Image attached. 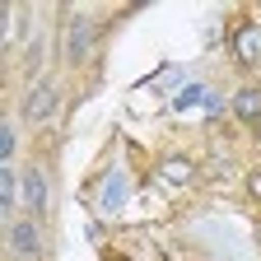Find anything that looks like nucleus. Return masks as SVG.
I'll use <instances>...</instances> for the list:
<instances>
[{
  "label": "nucleus",
  "mask_w": 261,
  "mask_h": 261,
  "mask_svg": "<svg viewBox=\"0 0 261 261\" xmlns=\"http://www.w3.org/2000/svg\"><path fill=\"white\" fill-rule=\"evenodd\" d=\"M126 201H130V173L117 163V168L103 173V187H98V210H103V215H117V210H126Z\"/></svg>",
  "instance_id": "obj_1"
},
{
  "label": "nucleus",
  "mask_w": 261,
  "mask_h": 261,
  "mask_svg": "<svg viewBox=\"0 0 261 261\" xmlns=\"http://www.w3.org/2000/svg\"><path fill=\"white\" fill-rule=\"evenodd\" d=\"M93 42H98V23L89 14H75L70 19V38H65V56H70V65H84L93 56Z\"/></svg>",
  "instance_id": "obj_2"
},
{
  "label": "nucleus",
  "mask_w": 261,
  "mask_h": 261,
  "mask_svg": "<svg viewBox=\"0 0 261 261\" xmlns=\"http://www.w3.org/2000/svg\"><path fill=\"white\" fill-rule=\"evenodd\" d=\"M42 252V233L33 219H10V256L14 261H38Z\"/></svg>",
  "instance_id": "obj_3"
},
{
  "label": "nucleus",
  "mask_w": 261,
  "mask_h": 261,
  "mask_svg": "<svg viewBox=\"0 0 261 261\" xmlns=\"http://www.w3.org/2000/svg\"><path fill=\"white\" fill-rule=\"evenodd\" d=\"M56 108H61V89H56V80H42L23 103V121H47V117H56Z\"/></svg>",
  "instance_id": "obj_4"
},
{
  "label": "nucleus",
  "mask_w": 261,
  "mask_h": 261,
  "mask_svg": "<svg viewBox=\"0 0 261 261\" xmlns=\"http://www.w3.org/2000/svg\"><path fill=\"white\" fill-rule=\"evenodd\" d=\"M23 210H28V219L47 215V173L38 163H23Z\"/></svg>",
  "instance_id": "obj_5"
},
{
  "label": "nucleus",
  "mask_w": 261,
  "mask_h": 261,
  "mask_svg": "<svg viewBox=\"0 0 261 261\" xmlns=\"http://www.w3.org/2000/svg\"><path fill=\"white\" fill-rule=\"evenodd\" d=\"M233 51H238V61H256V56H261V28H256V23L238 28V38H233Z\"/></svg>",
  "instance_id": "obj_6"
},
{
  "label": "nucleus",
  "mask_w": 261,
  "mask_h": 261,
  "mask_svg": "<svg viewBox=\"0 0 261 261\" xmlns=\"http://www.w3.org/2000/svg\"><path fill=\"white\" fill-rule=\"evenodd\" d=\"M0 205H5V215L19 210V173L14 168H0Z\"/></svg>",
  "instance_id": "obj_7"
},
{
  "label": "nucleus",
  "mask_w": 261,
  "mask_h": 261,
  "mask_svg": "<svg viewBox=\"0 0 261 261\" xmlns=\"http://www.w3.org/2000/svg\"><path fill=\"white\" fill-rule=\"evenodd\" d=\"M233 112L247 121V117H261V89H238L233 93Z\"/></svg>",
  "instance_id": "obj_8"
},
{
  "label": "nucleus",
  "mask_w": 261,
  "mask_h": 261,
  "mask_svg": "<svg viewBox=\"0 0 261 261\" xmlns=\"http://www.w3.org/2000/svg\"><path fill=\"white\" fill-rule=\"evenodd\" d=\"M14 149H19V121H14V117H5V126H0V159H5V168H10Z\"/></svg>",
  "instance_id": "obj_9"
},
{
  "label": "nucleus",
  "mask_w": 261,
  "mask_h": 261,
  "mask_svg": "<svg viewBox=\"0 0 261 261\" xmlns=\"http://www.w3.org/2000/svg\"><path fill=\"white\" fill-rule=\"evenodd\" d=\"M205 98H210V93H205L201 84H187V89L173 98V112H182V108H191V103H205Z\"/></svg>",
  "instance_id": "obj_10"
}]
</instances>
